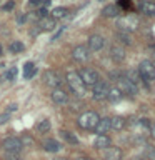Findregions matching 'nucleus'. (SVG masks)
I'll use <instances>...</instances> for the list:
<instances>
[{
  "instance_id": "nucleus-22",
  "label": "nucleus",
  "mask_w": 155,
  "mask_h": 160,
  "mask_svg": "<svg viewBox=\"0 0 155 160\" xmlns=\"http://www.w3.org/2000/svg\"><path fill=\"white\" fill-rule=\"evenodd\" d=\"M125 77H127V78L130 80V82H133L135 85H137V87H138L140 83H145L143 80H142V77H140L138 70H128V72L125 73Z\"/></svg>"
},
{
  "instance_id": "nucleus-35",
  "label": "nucleus",
  "mask_w": 155,
  "mask_h": 160,
  "mask_svg": "<svg viewBox=\"0 0 155 160\" xmlns=\"http://www.w3.org/2000/svg\"><path fill=\"white\" fill-rule=\"evenodd\" d=\"M25 20H27V15H25V13H18V15H17V23H18V25L25 23Z\"/></svg>"
},
{
  "instance_id": "nucleus-33",
  "label": "nucleus",
  "mask_w": 155,
  "mask_h": 160,
  "mask_svg": "<svg viewBox=\"0 0 155 160\" xmlns=\"http://www.w3.org/2000/svg\"><path fill=\"white\" fill-rule=\"evenodd\" d=\"M8 118H10V113H8V112H3V113H0V125L7 123V122H8Z\"/></svg>"
},
{
  "instance_id": "nucleus-23",
  "label": "nucleus",
  "mask_w": 155,
  "mask_h": 160,
  "mask_svg": "<svg viewBox=\"0 0 155 160\" xmlns=\"http://www.w3.org/2000/svg\"><path fill=\"white\" fill-rule=\"evenodd\" d=\"M122 98H123V93H122V90H120L118 87L110 88V92H108V100H110V102L117 103V102H120Z\"/></svg>"
},
{
  "instance_id": "nucleus-11",
  "label": "nucleus",
  "mask_w": 155,
  "mask_h": 160,
  "mask_svg": "<svg viewBox=\"0 0 155 160\" xmlns=\"http://www.w3.org/2000/svg\"><path fill=\"white\" fill-rule=\"evenodd\" d=\"M43 80H45V83L50 85V87H53V88H58L60 83H62L60 75L57 72H53V70H47V72L43 73Z\"/></svg>"
},
{
  "instance_id": "nucleus-29",
  "label": "nucleus",
  "mask_w": 155,
  "mask_h": 160,
  "mask_svg": "<svg viewBox=\"0 0 155 160\" xmlns=\"http://www.w3.org/2000/svg\"><path fill=\"white\" fill-rule=\"evenodd\" d=\"M15 77H17V68L12 67L10 70H7V72H3L0 75V83L5 82V80H15Z\"/></svg>"
},
{
  "instance_id": "nucleus-31",
  "label": "nucleus",
  "mask_w": 155,
  "mask_h": 160,
  "mask_svg": "<svg viewBox=\"0 0 155 160\" xmlns=\"http://www.w3.org/2000/svg\"><path fill=\"white\" fill-rule=\"evenodd\" d=\"M22 143H23V147H33V140L30 135H22Z\"/></svg>"
},
{
  "instance_id": "nucleus-28",
  "label": "nucleus",
  "mask_w": 155,
  "mask_h": 160,
  "mask_svg": "<svg viewBox=\"0 0 155 160\" xmlns=\"http://www.w3.org/2000/svg\"><path fill=\"white\" fill-rule=\"evenodd\" d=\"M125 118L123 117H120V115H117V117H112V130H122L125 127Z\"/></svg>"
},
{
  "instance_id": "nucleus-37",
  "label": "nucleus",
  "mask_w": 155,
  "mask_h": 160,
  "mask_svg": "<svg viewBox=\"0 0 155 160\" xmlns=\"http://www.w3.org/2000/svg\"><path fill=\"white\" fill-rule=\"evenodd\" d=\"M147 157H148V160H155V148L147 150Z\"/></svg>"
},
{
  "instance_id": "nucleus-12",
  "label": "nucleus",
  "mask_w": 155,
  "mask_h": 160,
  "mask_svg": "<svg viewBox=\"0 0 155 160\" xmlns=\"http://www.w3.org/2000/svg\"><path fill=\"white\" fill-rule=\"evenodd\" d=\"M108 53H110V57H112L115 62H123L125 60V47L123 45H120V43H113L112 47H110L108 50Z\"/></svg>"
},
{
  "instance_id": "nucleus-6",
  "label": "nucleus",
  "mask_w": 155,
  "mask_h": 160,
  "mask_svg": "<svg viewBox=\"0 0 155 160\" xmlns=\"http://www.w3.org/2000/svg\"><path fill=\"white\" fill-rule=\"evenodd\" d=\"M108 92H110V87L107 85V82H103V80H98V82L92 87V95H93L95 100H98V102L107 100Z\"/></svg>"
},
{
  "instance_id": "nucleus-4",
  "label": "nucleus",
  "mask_w": 155,
  "mask_h": 160,
  "mask_svg": "<svg viewBox=\"0 0 155 160\" xmlns=\"http://www.w3.org/2000/svg\"><path fill=\"white\" fill-rule=\"evenodd\" d=\"M117 25L123 32H135L140 27V20L135 15H123V17H120L117 20Z\"/></svg>"
},
{
  "instance_id": "nucleus-38",
  "label": "nucleus",
  "mask_w": 155,
  "mask_h": 160,
  "mask_svg": "<svg viewBox=\"0 0 155 160\" xmlns=\"http://www.w3.org/2000/svg\"><path fill=\"white\" fill-rule=\"evenodd\" d=\"M28 5L30 7H40V5H42V0H30Z\"/></svg>"
},
{
  "instance_id": "nucleus-14",
  "label": "nucleus",
  "mask_w": 155,
  "mask_h": 160,
  "mask_svg": "<svg viewBox=\"0 0 155 160\" xmlns=\"http://www.w3.org/2000/svg\"><path fill=\"white\" fill-rule=\"evenodd\" d=\"M105 160H122V150L118 147H107L102 152Z\"/></svg>"
},
{
  "instance_id": "nucleus-5",
  "label": "nucleus",
  "mask_w": 155,
  "mask_h": 160,
  "mask_svg": "<svg viewBox=\"0 0 155 160\" xmlns=\"http://www.w3.org/2000/svg\"><path fill=\"white\" fill-rule=\"evenodd\" d=\"M2 147L7 153H20L23 148V143L18 137H7L2 142Z\"/></svg>"
},
{
  "instance_id": "nucleus-7",
  "label": "nucleus",
  "mask_w": 155,
  "mask_h": 160,
  "mask_svg": "<svg viewBox=\"0 0 155 160\" xmlns=\"http://www.w3.org/2000/svg\"><path fill=\"white\" fill-rule=\"evenodd\" d=\"M117 87L122 90L123 95H132V97H133V95L138 93V87H137L133 82H130V80L125 77V75H122V77L117 80Z\"/></svg>"
},
{
  "instance_id": "nucleus-43",
  "label": "nucleus",
  "mask_w": 155,
  "mask_h": 160,
  "mask_svg": "<svg viewBox=\"0 0 155 160\" xmlns=\"http://www.w3.org/2000/svg\"><path fill=\"white\" fill-rule=\"evenodd\" d=\"M152 132H153V135H155V125H153V128H152Z\"/></svg>"
},
{
  "instance_id": "nucleus-36",
  "label": "nucleus",
  "mask_w": 155,
  "mask_h": 160,
  "mask_svg": "<svg viewBox=\"0 0 155 160\" xmlns=\"http://www.w3.org/2000/svg\"><path fill=\"white\" fill-rule=\"evenodd\" d=\"M7 160H20V153H7Z\"/></svg>"
},
{
  "instance_id": "nucleus-24",
  "label": "nucleus",
  "mask_w": 155,
  "mask_h": 160,
  "mask_svg": "<svg viewBox=\"0 0 155 160\" xmlns=\"http://www.w3.org/2000/svg\"><path fill=\"white\" fill-rule=\"evenodd\" d=\"M25 50V45L20 42V40H12L8 43V52L10 53H22Z\"/></svg>"
},
{
  "instance_id": "nucleus-25",
  "label": "nucleus",
  "mask_w": 155,
  "mask_h": 160,
  "mask_svg": "<svg viewBox=\"0 0 155 160\" xmlns=\"http://www.w3.org/2000/svg\"><path fill=\"white\" fill-rule=\"evenodd\" d=\"M35 128H37L38 133H47L48 130L52 128V123H50L48 118H42V120H40V122L37 123V127H35Z\"/></svg>"
},
{
  "instance_id": "nucleus-30",
  "label": "nucleus",
  "mask_w": 155,
  "mask_h": 160,
  "mask_svg": "<svg viewBox=\"0 0 155 160\" xmlns=\"http://www.w3.org/2000/svg\"><path fill=\"white\" fill-rule=\"evenodd\" d=\"M68 15V8L67 7H57V8H53L52 10V17L57 20V18H63V17H67Z\"/></svg>"
},
{
  "instance_id": "nucleus-40",
  "label": "nucleus",
  "mask_w": 155,
  "mask_h": 160,
  "mask_svg": "<svg viewBox=\"0 0 155 160\" xmlns=\"http://www.w3.org/2000/svg\"><path fill=\"white\" fill-rule=\"evenodd\" d=\"M73 160H92V158H88V157H83V155H80V157H75Z\"/></svg>"
},
{
  "instance_id": "nucleus-46",
  "label": "nucleus",
  "mask_w": 155,
  "mask_h": 160,
  "mask_svg": "<svg viewBox=\"0 0 155 160\" xmlns=\"http://www.w3.org/2000/svg\"><path fill=\"white\" fill-rule=\"evenodd\" d=\"M98 2H102V0H98Z\"/></svg>"
},
{
  "instance_id": "nucleus-45",
  "label": "nucleus",
  "mask_w": 155,
  "mask_h": 160,
  "mask_svg": "<svg viewBox=\"0 0 155 160\" xmlns=\"http://www.w3.org/2000/svg\"><path fill=\"white\" fill-rule=\"evenodd\" d=\"M0 55H2V47H0Z\"/></svg>"
},
{
  "instance_id": "nucleus-16",
  "label": "nucleus",
  "mask_w": 155,
  "mask_h": 160,
  "mask_svg": "<svg viewBox=\"0 0 155 160\" xmlns=\"http://www.w3.org/2000/svg\"><path fill=\"white\" fill-rule=\"evenodd\" d=\"M110 143H112V140H110V137H107V135H97L93 140V147L100 148V150H105L107 147H110Z\"/></svg>"
},
{
  "instance_id": "nucleus-39",
  "label": "nucleus",
  "mask_w": 155,
  "mask_h": 160,
  "mask_svg": "<svg viewBox=\"0 0 155 160\" xmlns=\"http://www.w3.org/2000/svg\"><path fill=\"white\" fill-rule=\"evenodd\" d=\"M15 110H17V105H15V103H12V105H10V107L7 108V112L10 113V112H15Z\"/></svg>"
},
{
  "instance_id": "nucleus-44",
  "label": "nucleus",
  "mask_w": 155,
  "mask_h": 160,
  "mask_svg": "<svg viewBox=\"0 0 155 160\" xmlns=\"http://www.w3.org/2000/svg\"><path fill=\"white\" fill-rule=\"evenodd\" d=\"M55 160H67V158H55Z\"/></svg>"
},
{
  "instance_id": "nucleus-42",
  "label": "nucleus",
  "mask_w": 155,
  "mask_h": 160,
  "mask_svg": "<svg viewBox=\"0 0 155 160\" xmlns=\"http://www.w3.org/2000/svg\"><path fill=\"white\" fill-rule=\"evenodd\" d=\"M42 3L43 5H50V3H52V0H42Z\"/></svg>"
},
{
  "instance_id": "nucleus-10",
  "label": "nucleus",
  "mask_w": 155,
  "mask_h": 160,
  "mask_svg": "<svg viewBox=\"0 0 155 160\" xmlns=\"http://www.w3.org/2000/svg\"><path fill=\"white\" fill-rule=\"evenodd\" d=\"M72 57L77 60V62H87L88 57H90V50H88V47H85V45H77V47L72 50Z\"/></svg>"
},
{
  "instance_id": "nucleus-26",
  "label": "nucleus",
  "mask_w": 155,
  "mask_h": 160,
  "mask_svg": "<svg viewBox=\"0 0 155 160\" xmlns=\"http://www.w3.org/2000/svg\"><path fill=\"white\" fill-rule=\"evenodd\" d=\"M117 38L120 40V43H123V45H132V42H133L132 35L128 32H123V30H118L117 32Z\"/></svg>"
},
{
  "instance_id": "nucleus-15",
  "label": "nucleus",
  "mask_w": 155,
  "mask_h": 160,
  "mask_svg": "<svg viewBox=\"0 0 155 160\" xmlns=\"http://www.w3.org/2000/svg\"><path fill=\"white\" fill-rule=\"evenodd\" d=\"M108 130H112V118H100L98 125L95 127V132H97V135H105L108 132Z\"/></svg>"
},
{
  "instance_id": "nucleus-41",
  "label": "nucleus",
  "mask_w": 155,
  "mask_h": 160,
  "mask_svg": "<svg viewBox=\"0 0 155 160\" xmlns=\"http://www.w3.org/2000/svg\"><path fill=\"white\" fill-rule=\"evenodd\" d=\"M130 5V0H120V5Z\"/></svg>"
},
{
  "instance_id": "nucleus-18",
  "label": "nucleus",
  "mask_w": 155,
  "mask_h": 160,
  "mask_svg": "<svg viewBox=\"0 0 155 160\" xmlns=\"http://www.w3.org/2000/svg\"><path fill=\"white\" fill-rule=\"evenodd\" d=\"M43 148L50 153H57V152L62 150V143H58L57 140H53V138H48V140L43 142Z\"/></svg>"
},
{
  "instance_id": "nucleus-8",
  "label": "nucleus",
  "mask_w": 155,
  "mask_h": 160,
  "mask_svg": "<svg viewBox=\"0 0 155 160\" xmlns=\"http://www.w3.org/2000/svg\"><path fill=\"white\" fill-rule=\"evenodd\" d=\"M80 77H82V80H83V83L87 85V87H93L95 83L100 80V77H98V73L95 72L93 68H82L80 70Z\"/></svg>"
},
{
  "instance_id": "nucleus-20",
  "label": "nucleus",
  "mask_w": 155,
  "mask_h": 160,
  "mask_svg": "<svg viewBox=\"0 0 155 160\" xmlns=\"http://www.w3.org/2000/svg\"><path fill=\"white\" fill-rule=\"evenodd\" d=\"M58 135L62 137V140H65L68 145H78V138H77V135L72 133L70 130H60Z\"/></svg>"
},
{
  "instance_id": "nucleus-2",
  "label": "nucleus",
  "mask_w": 155,
  "mask_h": 160,
  "mask_svg": "<svg viewBox=\"0 0 155 160\" xmlns=\"http://www.w3.org/2000/svg\"><path fill=\"white\" fill-rule=\"evenodd\" d=\"M98 122H100V117H98L97 112H93V110L83 112L78 117V120H77L78 127L83 128V130H95V127L98 125Z\"/></svg>"
},
{
  "instance_id": "nucleus-19",
  "label": "nucleus",
  "mask_w": 155,
  "mask_h": 160,
  "mask_svg": "<svg viewBox=\"0 0 155 160\" xmlns=\"http://www.w3.org/2000/svg\"><path fill=\"white\" fill-rule=\"evenodd\" d=\"M102 15L107 18H115L120 15V7L118 5H107V7L102 8Z\"/></svg>"
},
{
  "instance_id": "nucleus-34",
  "label": "nucleus",
  "mask_w": 155,
  "mask_h": 160,
  "mask_svg": "<svg viewBox=\"0 0 155 160\" xmlns=\"http://www.w3.org/2000/svg\"><path fill=\"white\" fill-rule=\"evenodd\" d=\"M13 7H15V2H13V0H8V2L3 3V10H5V12H8V10H13Z\"/></svg>"
},
{
  "instance_id": "nucleus-21",
  "label": "nucleus",
  "mask_w": 155,
  "mask_h": 160,
  "mask_svg": "<svg viewBox=\"0 0 155 160\" xmlns=\"http://www.w3.org/2000/svg\"><path fill=\"white\" fill-rule=\"evenodd\" d=\"M140 10H142V13L148 15V17H155V2H142L140 3Z\"/></svg>"
},
{
  "instance_id": "nucleus-3",
  "label": "nucleus",
  "mask_w": 155,
  "mask_h": 160,
  "mask_svg": "<svg viewBox=\"0 0 155 160\" xmlns=\"http://www.w3.org/2000/svg\"><path fill=\"white\" fill-rule=\"evenodd\" d=\"M138 73L142 80L145 83H152L155 80V65L150 62V60H142V62L138 63Z\"/></svg>"
},
{
  "instance_id": "nucleus-17",
  "label": "nucleus",
  "mask_w": 155,
  "mask_h": 160,
  "mask_svg": "<svg viewBox=\"0 0 155 160\" xmlns=\"http://www.w3.org/2000/svg\"><path fill=\"white\" fill-rule=\"evenodd\" d=\"M38 27H40L42 32H50V30L55 28V18L53 17H43V18H40Z\"/></svg>"
},
{
  "instance_id": "nucleus-9",
  "label": "nucleus",
  "mask_w": 155,
  "mask_h": 160,
  "mask_svg": "<svg viewBox=\"0 0 155 160\" xmlns=\"http://www.w3.org/2000/svg\"><path fill=\"white\" fill-rule=\"evenodd\" d=\"M105 47V38L102 35H90L88 37V50L90 52H100Z\"/></svg>"
},
{
  "instance_id": "nucleus-32",
  "label": "nucleus",
  "mask_w": 155,
  "mask_h": 160,
  "mask_svg": "<svg viewBox=\"0 0 155 160\" xmlns=\"http://www.w3.org/2000/svg\"><path fill=\"white\" fill-rule=\"evenodd\" d=\"M63 32H65V27L62 25V27H60L57 32L53 33V37H52V40H50V42H55V40H58V37H62V33H63Z\"/></svg>"
},
{
  "instance_id": "nucleus-1",
  "label": "nucleus",
  "mask_w": 155,
  "mask_h": 160,
  "mask_svg": "<svg viewBox=\"0 0 155 160\" xmlns=\"http://www.w3.org/2000/svg\"><path fill=\"white\" fill-rule=\"evenodd\" d=\"M65 80H67L68 88L72 90V93L75 97H85L87 95V85L83 83V80L77 70H68L65 73Z\"/></svg>"
},
{
  "instance_id": "nucleus-27",
  "label": "nucleus",
  "mask_w": 155,
  "mask_h": 160,
  "mask_svg": "<svg viewBox=\"0 0 155 160\" xmlns=\"http://www.w3.org/2000/svg\"><path fill=\"white\" fill-rule=\"evenodd\" d=\"M35 75V65L32 62H27L23 65V78L25 80H30Z\"/></svg>"
},
{
  "instance_id": "nucleus-13",
  "label": "nucleus",
  "mask_w": 155,
  "mask_h": 160,
  "mask_svg": "<svg viewBox=\"0 0 155 160\" xmlns=\"http://www.w3.org/2000/svg\"><path fill=\"white\" fill-rule=\"evenodd\" d=\"M50 97H52V100L57 105H65V103L68 102V93L65 92L63 88H60V87L58 88H53V92L50 93Z\"/></svg>"
}]
</instances>
